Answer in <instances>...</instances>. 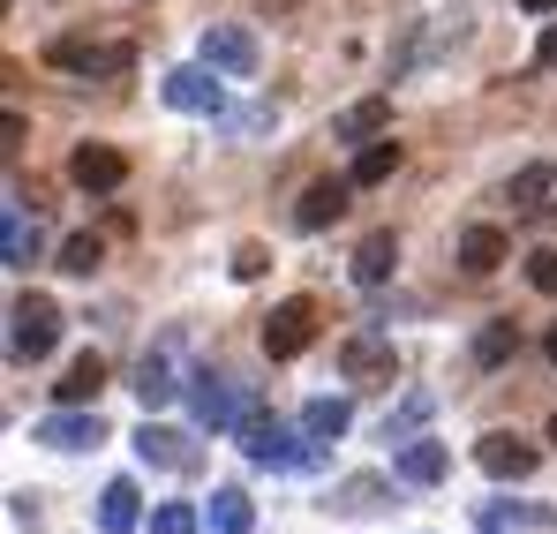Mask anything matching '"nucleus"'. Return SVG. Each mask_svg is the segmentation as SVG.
I'll return each instance as SVG.
<instances>
[{
	"mask_svg": "<svg viewBox=\"0 0 557 534\" xmlns=\"http://www.w3.org/2000/svg\"><path fill=\"white\" fill-rule=\"evenodd\" d=\"M53 347H61V309H53L46 294H15V309H8V355L46 361Z\"/></svg>",
	"mask_w": 557,
	"mask_h": 534,
	"instance_id": "7ed1b4c3",
	"label": "nucleus"
},
{
	"mask_svg": "<svg viewBox=\"0 0 557 534\" xmlns=\"http://www.w3.org/2000/svg\"><path fill=\"white\" fill-rule=\"evenodd\" d=\"M249 527H257L249 489H211V534H249Z\"/></svg>",
	"mask_w": 557,
	"mask_h": 534,
	"instance_id": "bb28decb",
	"label": "nucleus"
},
{
	"mask_svg": "<svg viewBox=\"0 0 557 534\" xmlns=\"http://www.w3.org/2000/svg\"><path fill=\"white\" fill-rule=\"evenodd\" d=\"M46 61H53V69H69V76H121V69H128V46H91V38H53V46H46Z\"/></svg>",
	"mask_w": 557,
	"mask_h": 534,
	"instance_id": "9d476101",
	"label": "nucleus"
},
{
	"mask_svg": "<svg viewBox=\"0 0 557 534\" xmlns=\"http://www.w3.org/2000/svg\"><path fill=\"white\" fill-rule=\"evenodd\" d=\"M392 474H399L407 489H437V482L453 474V451L437 445V437H407V445L392 451Z\"/></svg>",
	"mask_w": 557,
	"mask_h": 534,
	"instance_id": "9b49d317",
	"label": "nucleus"
},
{
	"mask_svg": "<svg viewBox=\"0 0 557 534\" xmlns=\"http://www.w3.org/2000/svg\"><path fill=\"white\" fill-rule=\"evenodd\" d=\"M98 264H106L98 234H69V241H61V271H69V278H91Z\"/></svg>",
	"mask_w": 557,
	"mask_h": 534,
	"instance_id": "c756f323",
	"label": "nucleus"
},
{
	"mask_svg": "<svg viewBox=\"0 0 557 534\" xmlns=\"http://www.w3.org/2000/svg\"><path fill=\"white\" fill-rule=\"evenodd\" d=\"M30 257H38V219L23 211V196H8V219H0V264L23 271Z\"/></svg>",
	"mask_w": 557,
	"mask_h": 534,
	"instance_id": "6ab92c4d",
	"label": "nucleus"
},
{
	"mask_svg": "<svg viewBox=\"0 0 557 534\" xmlns=\"http://www.w3.org/2000/svg\"><path fill=\"white\" fill-rule=\"evenodd\" d=\"M528 278H535V294H557V249L528 257Z\"/></svg>",
	"mask_w": 557,
	"mask_h": 534,
	"instance_id": "72a5a7b5",
	"label": "nucleus"
},
{
	"mask_svg": "<svg viewBox=\"0 0 557 534\" xmlns=\"http://www.w3.org/2000/svg\"><path fill=\"white\" fill-rule=\"evenodd\" d=\"M53 392H61V407H91L98 392H106V361H98V355L69 361V376H61V384H53Z\"/></svg>",
	"mask_w": 557,
	"mask_h": 534,
	"instance_id": "393cba45",
	"label": "nucleus"
},
{
	"mask_svg": "<svg viewBox=\"0 0 557 534\" xmlns=\"http://www.w3.org/2000/svg\"><path fill=\"white\" fill-rule=\"evenodd\" d=\"M474 527H482V534H512V527L550 534L557 527V505H474Z\"/></svg>",
	"mask_w": 557,
	"mask_h": 534,
	"instance_id": "f3484780",
	"label": "nucleus"
},
{
	"mask_svg": "<svg viewBox=\"0 0 557 534\" xmlns=\"http://www.w3.org/2000/svg\"><path fill=\"white\" fill-rule=\"evenodd\" d=\"M355 188H362L355 174L309 181V188H301V203H294V226H301V234H324L332 219H347V203H355Z\"/></svg>",
	"mask_w": 557,
	"mask_h": 534,
	"instance_id": "0eeeda50",
	"label": "nucleus"
},
{
	"mask_svg": "<svg viewBox=\"0 0 557 534\" xmlns=\"http://www.w3.org/2000/svg\"><path fill=\"white\" fill-rule=\"evenodd\" d=\"M234 437H242V451H249L257 467H272V474H278V467H294V474H324V459H332V451H324V437H309V430L294 437V430L278 422L272 407H257V399L242 407Z\"/></svg>",
	"mask_w": 557,
	"mask_h": 534,
	"instance_id": "f257e3e1",
	"label": "nucleus"
},
{
	"mask_svg": "<svg viewBox=\"0 0 557 534\" xmlns=\"http://www.w3.org/2000/svg\"><path fill=\"white\" fill-rule=\"evenodd\" d=\"M8 520H15V527H38V497L15 489V497H8Z\"/></svg>",
	"mask_w": 557,
	"mask_h": 534,
	"instance_id": "f704fd0d",
	"label": "nucleus"
},
{
	"mask_svg": "<svg viewBox=\"0 0 557 534\" xmlns=\"http://www.w3.org/2000/svg\"><path fill=\"white\" fill-rule=\"evenodd\" d=\"M520 355V332H512V316H490L482 332H474V369H497V361Z\"/></svg>",
	"mask_w": 557,
	"mask_h": 534,
	"instance_id": "a878e982",
	"label": "nucleus"
},
{
	"mask_svg": "<svg viewBox=\"0 0 557 534\" xmlns=\"http://www.w3.org/2000/svg\"><path fill=\"white\" fill-rule=\"evenodd\" d=\"M136 459H144V467H166V474H188V467H196V445H188L182 430L144 422V430H136Z\"/></svg>",
	"mask_w": 557,
	"mask_h": 534,
	"instance_id": "dca6fc26",
	"label": "nucleus"
},
{
	"mask_svg": "<svg viewBox=\"0 0 557 534\" xmlns=\"http://www.w3.org/2000/svg\"><path fill=\"white\" fill-rule=\"evenodd\" d=\"M98 527H106V534H136V527H144V497H136V482H106V497H98Z\"/></svg>",
	"mask_w": 557,
	"mask_h": 534,
	"instance_id": "412c9836",
	"label": "nucleus"
},
{
	"mask_svg": "<svg viewBox=\"0 0 557 534\" xmlns=\"http://www.w3.org/2000/svg\"><path fill=\"white\" fill-rule=\"evenodd\" d=\"M196 61H211L219 76H234V84H242V76H257V61H264V53H257V30H242V23H203Z\"/></svg>",
	"mask_w": 557,
	"mask_h": 534,
	"instance_id": "39448f33",
	"label": "nucleus"
},
{
	"mask_svg": "<svg viewBox=\"0 0 557 534\" xmlns=\"http://www.w3.org/2000/svg\"><path fill=\"white\" fill-rule=\"evenodd\" d=\"M520 8H528V15H557V0H520Z\"/></svg>",
	"mask_w": 557,
	"mask_h": 534,
	"instance_id": "e433bc0d",
	"label": "nucleus"
},
{
	"mask_svg": "<svg viewBox=\"0 0 557 534\" xmlns=\"http://www.w3.org/2000/svg\"><path fill=\"white\" fill-rule=\"evenodd\" d=\"M264 271H272V249L264 241H242L234 249V278H264Z\"/></svg>",
	"mask_w": 557,
	"mask_h": 534,
	"instance_id": "2f4dec72",
	"label": "nucleus"
},
{
	"mask_svg": "<svg viewBox=\"0 0 557 534\" xmlns=\"http://www.w3.org/2000/svg\"><path fill=\"white\" fill-rule=\"evenodd\" d=\"M30 437L53 445V451H98L106 445V422H98V407H61V414H46Z\"/></svg>",
	"mask_w": 557,
	"mask_h": 534,
	"instance_id": "1a4fd4ad",
	"label": "nucleus"
},
{
	"mask_svg": "<svg viewBox=\"0 0 557 534\" xmlns=\"http://www.w3.org/2000/svg\"><path fill=\"white\" fill-rule=\"evenodd\" d=\"M339 376L347 384H392V339L384 332H355L339 347Z\"/></svg>",
	"mask_w": 557,
	"mask_h": 534,
	"instance_id": "f8f14e48",
	"label": "nucleus"
},
{
	"mask_svg": "<svg viewBox=\"0 0 557 534\" xmlns=\"http://www.w3.org/2000/svg\"><path fill=\"white\" fill-rule=\"evenodd\" d=\"M182 361H188V332H166L151 355L136 361V399H144V407H174V399L188 392V376H196V369H182Z\"/></svg>",
	"mask_w": 557,
	"mask_h": 534,
	"instance_id": "f03ea898",
	"label": "nucleus"
},
{
	"mask_svg": "<svg viewBox=\"0 0 557 534\" xmlns=\"http://www.w3.org/2000/svg\"><path fill=\"white\" fill-rule=\"evenodd\" d=\"M392 174H399V144H392V136H370V144H362V159H355V181L376 188V181H392Z\"/></svg>",
	"mask_w": 557,
	"mask_h": 534,
	"instance_id": "c85d7f7f",
	"label": "nucleus"
},
{
	"mask_svg": "<svg viewBox=\"0 0 557 534\" xmlns=\"http://www.w3.org/2000/svg\"><path fill=\"white\" fill-rule=\"evenodd\" d=\"M460 264L474 271V278L497 271V264H505V234H497V226H467V234H460Z\"/></svg>",
	"mask_w": 557,
	"mask_h": 534,
	"instance_id": "cd10ccee",
	"label": "nucleus"
},
{
	"mask_svg": "<svg viewBox=\"0 0 557 534\" xmlns=\"http://www.w3.org/2000/svg\"><path fill=\"white\" fill-rule=\"evenodd\" d=\"M543 69H557V23L543 30Z\"/></svg>",
	"mask_w": 557,
	"mask_h": 534,
	"instance_id": "c9c22d12",
	"label": "nucleus"
},
{
	"mask_svg": "<svg viewBox=\"0 0 557 534\" xmlns=\"http://www.w3.org/2000/svg\"><path fill=\"white\" fill-rule=\"evenodd\" d=\"M430 414H437V392H430V384H414V392H407V399L384 414V445L399 451L407 437H422V430H430Z\"/></svg>",
	"mask_w": 557,
	"mask_h": 534,
	"instance_id": "a211bd4d",
	"label": "nucleus"
},
{
	"mask_svg": "<svg viewBox=\"0 0 557 534\" xmlns=\"http://www.w3.org/2000/svg\"><path fill=\"white\" fill-rule=\"evenodd\" d=\"M166 105H182V113H211V121H219V113H226V84H219V69H211V61H196V69H174V76H166Z\"/></svg>",
	"mask_w": 557,
	"mask_h": 534,
	"instance_id": "6e6552de",
	"label": "nucleus"
},
{
	"mask_svg": "<svg viewBox=\"0 0 557 534\" xmlns=\"http://www.w3.org/2000/svg\"><path fill=\"white\" fill-rule=\"evenodd\" d=\"M384 128H392V98H362V105H347V113L332 121L339 144H370V136H384Z\"/></svg>",
	"mask_w": 557,
	"mask_h": 534,
	"instance_id": "4be33fe9",
	"label": "nucleus"
},
{
	"mask_svg": "<svg viewBox=\"0 0 557 534\" xmlns=\"http://www.w3.org/2000/svg\"><path fill=\"white\" fill-rule=\"evenodd\" d=\"M144 527H151V534H196V527H203V512H196V505H159Z\"/></svg>",
	"mask_w": 557,
	"mask_h": 534,
	"instance_id": "7c9ffc66",
	"label": "nucleus"
},
{
	"mask_svg": "<svg viewBox=\"0 0 557 534\" xmlns=\"http://www.w3.org/2000/svg\"><path fill=\"white\" fill-rule=\"evenodd\" d=\"M392 271H399V241H392V234H370V241L355 249V286H384Z\"/></svg>",
	"mask_w": 557,
	"mask_h": 534,
	"instance_id": "5701e85b",
	"label": "nucleus"
},
{
	"mask_svg": "<svg viewBox=\"0 0 557 534\" xmlns=\"http://www.w3.org/2000/svg\"><path fill=\"white\" fill-rule=\"evenodd\" d=\"M550 445H557V422H550Z\"/></svg>",
	"mask_w": 557,
	"mask_h": 534,
	"instance_id": "ea45409f",
	"label": "nucleus"
},
{
	"mask_svg": "<svg viewBox=\"0 0 557 534\" xmlns=\"http://www.w3.org/2000/svg\"><path fill=\"white\" fill-rule=\"evenodd\" d=\"M543 355H550V361H557V324H550V339H543Z\"/></svg>",
	"mask_w": 557,
	"mask_h": 534,
	"instance_id": "4c0bfd02",
	"label": "nucleus"
},
{
	"mask_svg": "<svg viewBox=\"0 0 557 534\" xmlns=\"http://www.w3.org/2000/svg\"><path fill=\"white\" fill-rule=\"evenodd\" d=\"M242 407H249V392L234 384V376H211V369H196L188 376V414H196V430H234L242 422Z\"/></svg>",
	"mask_w": 557,
	"mask_h": 534,
	"instance_id": "20e7f679",
	"label": "nucleus"
},
{
	"mask_svg": "<svg viewBox=\"0 0 557 534\" xmlns=\"http://www.w3.org/2000/svg\"><path fill=\"white\" fill-rule=\"evenodd\" d=\"M219 128H226V136H257V128H272V113H264V105H249V113H219Z\"/></svg>",
	"mask_w": 557,
	"mask_h": 534,
	"instance_id": "473e14b6",
	"label": "nucleus"
},
{
	"mask_svg": "<svg viewBox=\"0 0 557 534\" xmlns=\"http://www.w3.org/2000/svg\"><path fill=\"white\" fill-rule=\"evenodd\" d=\"M474 459H482V474H497V482H520V474H535V445H520L512 430H490V437L474 445Z\"/></svg>",
	"mask_w": 557,
	"mask_h": 534,
	"instance_id": "2eb2a0df",
	"label": "nucleus"
},
{
	"mask_svg": "<svg viewBox=\"0 0 557 534\" xmlns=\"http://www.w3.org/2000/svg\"><path fill=\"white\" fill-rule=\"evenodd\" d=\"M550 196H557V166L550 159H535V166H520V174L505 181V203H512V211H543Z\"/></svg>",
	"mask_w": 557,
	"mask_h": 534,
	"instance_id": "aec40b11",
	"label": "nucleus"
},
{
	"mask_svg": "<svg viewBox=\"0 0 557 534\" xmlns=\"http://www.w3.org/2000/svg\"><path fill=\"white\" fill-rule=\"evenodd\" d=\"M392 482L399 474H347V482H332V512H347V520H362V512H384L392 505Z\"/></svg>",
	"mask_w": 557,
	"mask_h": 534,
	"instance_id": "4468645a",
	"label": "nucleus"
},
{
	"mask_svg": "<svg viewBox=\"0 0 557 534\" xmlns=\"http://www.w3.org/2000/svg\"><path fill=\"white\" fill-rule=\"evenodd\" d=\"M69 181H76V188H91V196H113V188L128 181V159H121L113 144H76V159H69Z\"/></svg>",
	"mask_w": 557,
	"mask_h": 534,
	"instance_id": "ddd939ff",
	"label": "nucleus"
},
{
	"mask_svg": "<svg viewBox=\"0 0 557 534\" xmlns=\"http://www.w3.org/2000/svg\"><path fill=\"white\" fill-rule=\"evenodd\" d=\"M550 226H557V203H550Z\"/></svg>",
	"mask_w": 557,
	"mask_h": 534,
	"instance_id": "58836bf2",
	"label": "nucleus"
},
{
	"mask_svg": "<svg viewBox=\"0 0 557 534\" xmlns=\"http://www.w3.org/2000/svg\"><path fill=\"white\" fill-rule=\"evenodd\" d=\"M347 422H355V407H347V399H332V392H317V399L301 407V430H309V437H324V445H332V437H347Z\"/></svg>",
	"mask_w": 557,
	"mask_h": 534,
	"instance_id": "b1692460",
	"label": "nucleus"
},
{
	"mask_svg": "<svg viewBox=\"0 0 557 534\" xmlns=\"http://www.w3.org/2000/svg\"><path fill=\"white\" fill-rule=\"evenodd\" d=\"M257 339H264V355H272V361H294L309 339H317V301H301V294H294V301H278Z\"/></svg>",
	"mask_w": 557,
	"mask_h": 534,
	"instance_id": "423d86ee",
	"label": "nucleus"
}]
</instances>
